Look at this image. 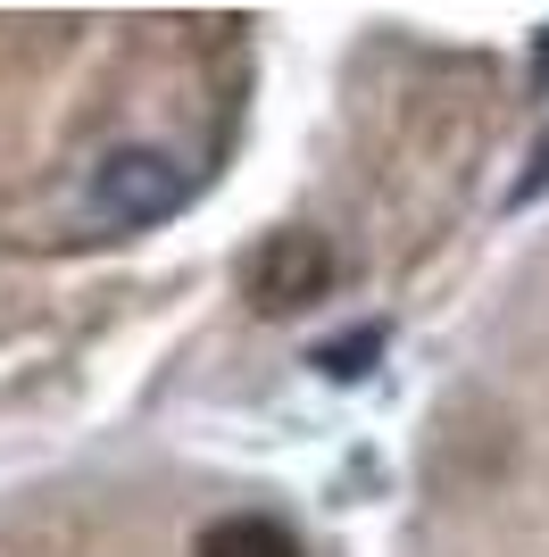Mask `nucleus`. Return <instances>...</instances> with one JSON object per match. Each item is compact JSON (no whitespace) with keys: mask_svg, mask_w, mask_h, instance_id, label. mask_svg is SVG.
Here are the masks:
<instances>
[{"mask_svg":"<svg viewBox=\"0 0 549 557\" xmlns=\"http://www.w3.org/2000/svg\"><path fill=\"white\" fill-rule=\"evenodd\" d=\"M242 292H251L258 317H300L308 300H325L333 292V242L308 225H283L267 233L251 258H242Z\"/></svg>","mask_w":549,"mask_h":557,"instance_id":"obj_1","label":"nucleus"},{"mask_svg":"<svg viewBox=\"0 0 549 557\" xmlns=\"http://www.w3.org/2000/svg\"><path fill=\"white\" fill-rule=\"evenodd\" d=\"M100 209H109V216H159V209H175V166H167L159 150H117V159L100 166Z\"/></svg>","mask_w":549,"mask_h":557,"instance_id":"obj_2","label":"nucleus"},{"mask_svg":"<svg viewBox=\"0 0 549 557\" xmlns=\"http://www.w3.org/2000/svg\"><path fill=\"white\" fill-rule=\"evenodd\" d=\"M192 557H308L300 549V533L283 524V516H258V508H242V516H217L200 533V549Z\"/></svg>","mask_w":549,"mask_h":557,"instance_id":"obj_3","label":"nucleus"},{"mask_svg":"<svg viewBox=\"0 0 549 557\" xmlns=\"http://www.w3.org/2000/svg\"><path fill=\"white\" fill-rule=\"evenodd\" d=\"M375 349H383V333H375V325H358L350 342H333V349H325L317 367H325V374H358V358H375Z\"/></svg>","mask_w":549,"mask_h":557,"instance_id":"obj_4","label":"nucleus"}]
</instances>
